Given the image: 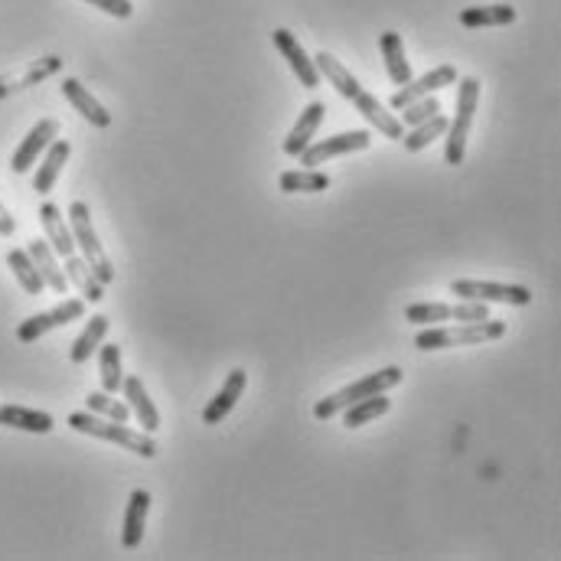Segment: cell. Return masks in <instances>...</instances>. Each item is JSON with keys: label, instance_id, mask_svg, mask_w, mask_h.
<instances>
[{"label": "cell", "instance_id": "obj_25", "mask_svg": "<svg viewBox=\"0 0 561 561\" xmlns=\"http://www.w3.org/2000/svg\"><path fill=\"white\" fill-rule=\"evenodd\" d=\"M516 20V7L509 4H486V7H467L460 10V23L467 30H480V27H506V23Z\"/></svg>", "mask_w": 561, "mask_h": 561}, {"label": "cell", "instance_id": "obj_6", "mask_svg": "<svg viewBox=\"0 0 561 561\" xmlns=\"http://www.w3.org/2000/svg\"><path fill=\"white\" fill-rule=\"evenodd\" d=\"M451 294L460 301H483V304H513L529 307L532 291L526 284H500V281H451Z\"/></svg>", "mask_w": 561, "mask_h": 561}, {"label": "cell", "instance_id": "obj_7", "mask_svg": "<svg viewBox=\"0 0 561 561\" xmlns=\"http://www.w3.org/2000/svg\"><path fill=\"white\" fill-rule=\"evenodd\" d=\"M490 317V307L483 301H460V304H411L405 310L408 323H418V327H434V323L457 320V323H477Z\"/></svg>", "mask_w": 561, "mask_h": 561}, {"label": "cell", "instance_id": "obj_35", "mask_svg": "<svg viewBox=\"0 0 561 561\" xmlns=\"http://www.w3.org/2000/svg\"><path fill=\"white\" fill-rule=\"evenodd\" d=\"M85 4L105 10V14L118 17V20H128V17L134 14V4H131V0H85Z\"/></svg>", "mask_w": 561, "mask_h": 561}, {"label": "cell", "instance_id": "obj_28", "mask_svg": "<svg viewBox=\"0 0 561 561\" xmlns=\"http://www.w3.org/2000/svg\"><path fill=\"white\" fill-rule=\"evenodd\" d=\"M278 186L284 193H323V190H330V177L327 173H320L317 167L310 170H284L281 177H278Z\"/></svg>", "mask_w": 561, "mask_h": 561}, {"label": "cell", "instance_id": "obj_24", "mask_svg": "<svg viewBox=\"0 0 561 561\" xmlns=\"http://www.w3.org/2000/svg\"><path fill=\"white\" fill-rule=\"evenodd\" d=\"M66 278L69 284H76V291L82 294L85 304H98L105 297V284L95 278V271L85 265V258H76V255L66 258Z\"/></svg>", "mask_w": 561, "mask_h": 561}, {"label": "cell", "instance_id": "obj_3", "mask_svg": "<svg viewBox=\"0 0 561 561\" xmlns=\"http://www.w3.org/2000/svg\"><path fill=\"white\" fill-rule=\"evenodd\" d=\"M402 379H405L402 366H385V369H379V372H369L366 379L346 385V389L333 392L330 398H320V402L314 405V418H317V421H330L333 415H340V411H346L349 405H356L359 398L389 392V389H395V385H402Z\"/></svg>", "mask_w": 561, "mask_h": 561}, {"label": "cell", "instance_id": "obj_9", "mask_svg": "<svg viewBox=\"0 0 561 561\" xmlns=\"http://www.w3.org/2000/svg\"><path fill=\"white\" fill-rule=\"evenodd\" d=\"M85 317V301L82 297H66L62 304H56L53 310H46V314H36V317H27L17 327V340L20 343H36L43 333L56 330V327H66L72 320H82Z\"/></svg>", "mask_w": 561, "mask_h": 561}, {"label": "cell", "instance_id": "obj_14", "mask_svg": "<svg viewBox=\"0 0 561 561\" xmlns=\"http://www.w3.org/2000/svg\"><path fill=\"white\" fill-rule=\"evenodd\" d=\"M323 118H327V105H323V102H310V105L301 111V118H297V124L291 128V134L284 137V154L297 157L307 144H314V137H317V131H320Z\"/></svg>", "mask_w": 561, "mask_h": 561}, {"label": "cell", "instance_id": "obj_26", "mask_svg": "<svg viewBox=\"0 0 561 561\" xmlns=\"http://www.w3.org/2000/svg\"><path fill=\"white\" fill-rule=\"evenodd\" d=\"M382 56H385V72H389V79L395 85H405L411 79V66L405 59V46H402V36L395 30H385L382 33Z\"/></svg>", "mask_w": 561, "mask_h": 561}, {"label": "cell", "instance_id": "obj_13", "mask_svg": "<svg viewBox=\"0 0 561 561\" xmlns=\"http://www.w3.org/2000/svg\"><path fill=\"white\" fill-rule=\"evenodd\" d=\"M40 222H43V232H46L49 248H53L59 258L76 255V239H72L69 219L62 216V209L56 203H49V199H46V203L40 206Z\"/></svg>", "mask_w": 561, "mask_h": 561}, {"label": "cell", "instance_id": "obj_30", "mask_svg": "<svg viewBox=\"0 0 561 561\" xmlns=\"http://www.w3.org/2000/svg\"><path fill=\"white\" fill-rule=\"evenodd\" d=\"M7 265H10V271H14V278L20 281V288L27 291V294H43L46 291V284H43V278H40V271H36V265H33V258H30V252L27 248H14V252L7 255Z\"/></svg>", "mask_w": 561, "mask_h": 561}, {"label": "cell", "instance_id": "obj_32", "mask_svg": "<svg viewBox=\"0 0 561 561\" xmlns=\"http://www.w3.org/2000/svg\"><path fill=\"white\" fill-rule=\"evenodd\" d=\"M59 66H62V59H59V56H46V59H40V62H36V66L27 72V76H20L17 82H0V98L10 95V92L30 89V85L49 79V76H53V72H59Z\"/></svg>", "mask_w": 561, "mask_h": 561}, {"label": "cell", "instance_id": "obj_34", "mask_svg": "<svg viewBox=\"0 0 561 561\" xmlns=\"http://www.w3.org/2000/svg\"><path fill=\"white\" fill-rule=\"evenodd\" d=\"M441 111V102L434 95H425V98H418V102H411L405 108H398V121L405 124V128H415V124L421 121H428L431 115H438Z\"/></svg>", "mask_w": 561, "mask_h": 561}, {"label": "cell", "instance_id": "obj_20", "mask_svg": "<svg viewBox=\"0 0 561 561\" xmlns=\"http://www.w3.org/2000/svg\"><path fill=\"white\" fill-rule=\"evenodd\" d=\"M147 509H151V493L134 490L131 500H128V513H124V532H121V545L128 548V552L141 548L144 526H147Z\"/></svg>", "mask_w": 561, "mask_h": 561}, {"label": "cell", "instance_id": "obj_23", "mask_svg": "<svg viewBox=\"0 0 561 561\" xmlns=\"http://www.w3.org/2000/svg\"><path fill=\"white\" fill-rule=\"evenodd\" d=\"M108 327H111V320H108L105 314L89 317V323H85V330L79 333V340L72 343V349H69V359H72V363H76V366L89 363V359L98 353V346H102V340L108 336Z\"/></svg>", "mask_w": 561, "mask_h": 561}, {"label": "cell", "instance_id": "obj_8", "mask_svg": "<svg viewBox=\"0 0 561 561\" xmlns=\"http://www.w3.org/2000/svg\"><path fill=\"white\" fill-rule=\"evenodd\" d=\"M369 144H372V134H369L366 128H359V131H343V134L323 137V141H317V144H307L297 157H301V164H304V167L314 170V167L327 164V160H333V157L366 151Z\"/></svg>", "mask_w": 561, "mask_h": 561}, {"label": "cell", "instance_id": "obj_1", "mask_svg": "<svg viewBox=\"0 0 561 561\" xmlns=\"http://www.w3.org/2000/svg\"><path fill=\"white\" fill-rule=\"evenodd\" d=\"M69 428L79 431V434H89V438L108 441V444H115V447H124V451H131L137 457H147V460L157 454V441L147 431H134L128 425H121V421H111V418L95 415V411H72V415H69Z\"/></svg>", "mask_w": 561, "mask_h": 561}, {"label": "cell", "instance_id": "obj_16", "mask_svg": "<svg viewBox=\"0 0 561 561\" xmlns=\"http://www.w3.org/2000/svg\"><path fill=\"white\" fill-rule=\"evenodd\" d=\"M27 252H30L33 265H36V271H40V278H43L46 288L56 291V294H69V278H66V271L59 268V261H56L59 255L49 248V242L46 239H33L27 245Z\"/></svg>", "mask_w": 561, "mask_h": 561}, {"label": "cell", "instance_id": "obj_15", "mask_svg": "<svg viewBox=\"0 0 561 561\" xmlns=\"http://www.w3.org/2000/svg\"><path fill=\"white\" fill-rule=\"evenodd\" d=\"M62 95L69 98V105L76 108L89 124H95V128H111V111L98 102L79 79H62Z\"/></svg>", "mask_w": 561, "mask_h": 561}, {"label": "cell", "instance_id": "obj_22", "mask_svg": "<svg viewBox=\"0 0 561 561\" xmlns=\"http://www.w3.org/2000/svg\"><path fill=\"white\" fill-rule=\"evenodd\" d=\"M0 425L17 428V431H30V434H49L56 428V421H53V415H46V411L4 405V408H0Z\"/></svg>", "mask_w": 561, "mask_h": 561}, {"label": "cell", "instance_id": "obj_18", "mask_svg": "<svg viewBox=\"0 0 561 561\" xmlns=\"http://www.w3.org/2000/svg\"><path fill=\"white\" fill-rule=\"evenodd\" d=\"M245 385H248L245 369H232L229 379L222 382L219 395H216L213 402L206 405V411H203V421H206V425H219V421L226 418L235 405H239V398L245 395Z\"/></svg>", "mask_w": 561, "mask_h": 561}, {"label": "cell", "instance_id": "obj_17", "mask_svg": "<svg viewBox=\"0 0 561 561\" xmlns=\"http://www.w3.org/2000/svg\"><path fill=\"white\" fill-rule=\"evenodd\" d=\"M69 154H72V144L66 141V137H56V141L46 147V151H43V164L36 167V177H33V190L36 193H43V196L53 193V186L59 180L62 167H66Z\"/></svg>", "mask_w": 561, "mask_h": 561}, {"label": "cell", "instance_id": "obj_29", "mask_svg": "<svg viewBox=\"0 0 561 561\" xmlns=\"http://www.w3.org/2000/svg\"><path fill=\"white\" fill-rule=\"evenodd\" d=\"M389 408H392V398H385V392L369 395V398H359L356 405L346 408L343 425H346V428H363V425H369L372 418H382Z\"/></svg>", "mask_w": 561, "mask_h": 561}, {"label": "cell", "instance_id": "obj_19", "mask_svg": "<svg viewBox=\"0 0 561 561\" xmlns=\"http://www.w3.org/2000/svg\"><path fill=\"white\" fill-rule=\"evenodd\" d=\"M121 389H124V398H128L124 405L131 408V415L137 418V425H141L147 434H154L160 428V415H157V408L151 402V395H147V389H144L141 376H128L121 382Z\"/></svg>", "mask_w": 561, "mask_h": 561}, {"label": "cell", "instance_id": "obj_21", "mask_svg": "<svg viewBox=\"0 0 561 561\" xmlns=\"http://www.w3.org/2000/svg\"><path fill=\"white\" fill-rule=\"evenodd\" d=\"M314 66H317V72H320V79H327L336 92H340L346 102H353V98L363 92V85H359V79L353 76V72H349L346 66L336 56H330V53H317L314 56Z\"/></svg>", "mask_w": 561, "mask_h": 561}, {"label": "cell", "instance_id": "obj_27", "mask_svg": "<svg viewBox=\"0 0 561 561\" xmlns=\"http://www.w3.org/2000/svg\"><path fill=\"white\" fill-rule=\"evenodd\" d=\"M444 131H447V118L438 111V115H431L428 121H421L408 134H402V147L408 154H421L425 147L438 141V137H444Z\"/></svg>", "mask_w": 561, "mask_h": 561}, {"label": "cell", "instance_id": "obj_36", "mask_svg": "<svg viewBox=\"0 0 561 561\" xmlns=\"http://www.w3.org/2000/svg\"><path fill=\"white\" fill-rule=\"evenodd\" d=\"M14 232H17V222L7 213V206L0 203V235H14Z\"/></svg>", "mask_w": 561, "mask_h": 561}, {"label": "cell", "instance_id": "obj_2", "mask_svg": "<svg viewBox=\"0 0 561 561\" xmlns=\"http://www.w3.org/2000/svg\"><path fill=\"white\" fill-rule=\"evenodd\" d=\"M477 105H480V79L464 76L457 79V115L454 121H447V137H444V160L451 167L464 164V154H467V137L473 128V115H477Z\"/></svg>", "mask_w": 561, "mask_h": 561}, {"label": "cell", "instance_id": "obj_12", "mask_svg": "<svg viewBox=\"0 0 561 561\" xmlns=\"http://www.w3.org/2000/svg\"><path fill=\"white\" fill-rule=\"evenodd\" d=\"M271 40H274V46H278V53L288 59V66L294 69V76L301 79L304 89H317V85H320V72L314 66V59L304 53V46L297 43V36L291 30L281 27V30L271 33Z\"/></svg>", "mask_w": 561, "mask_h": 561}, {"label": "cell", "instance_id": "obj_4", "mask_svg": "<svg viewBox=\"0 0 561 561\" xmlns=\"http://www.w3.org/2000/svg\"><path fill=\"white\" fill-rule=\"evenodd\" d=\"M506 333L503 320H477V323H460V327H425L415 336V346L425 349V353H434V349H447V346H473V343H490L500 340Z\"/></svg>", "mask_w": 561, "mask_h": 561}, {"label": "cell", "instance_id": "obj_5", "mask_svg": "<svg viewBox=\"0 0 561 561\" xmlns=\"http://www.w3.org/2000/svg\"><path fill=\"white\" fill-rule=\"evenodd\" d=\"M66 219H69L72 239H76V248L82 252L85 265H89V268L95 271V278L108 288V284L115 281V265H111V258L105 255V248H102V242H98V235H95L89 203H82V199H76V203L69 206Z\"/></svg>", "mask_w": 561, "mask_h": 561}, {"label": "cell", "instance_id": "obj_11", "mask_svg": "<svg viewBox=\"0 0 561 561\" xmlns=\"http://www.w3.org/2000/svg\"><path fill=\"white\" fill-rule=\"evenodd\" d=\"M56 137H59V121H56V118L36 121L33 128H30V134L20 141V147L14 151V157H10V170H14V173H27V170L36 164V160L43 157L46 147L56 141Z\"/></svg>", "mask_w": 561, "mask_h": 561}, {"label": "cell", "instance_id": "obj_33", "mask_svg": "<svg viewBox=\"0 0 561 561\" xmlns=\"http://www.w3.org/2000/svg\"><path fill=\"white\" fill-rule=\"evenodd\" d=\"M85 405H89V411H95V415H102V418H111V421H121V425H128L131 421V408L118 402L115 395L111 392H89V398H85Z\"/></svg>", "mask_w": 561, "mask_h": 561}, {"label": "cell", "instance_id": "obj_10", "mask_svg": "<svg viewBox=\"0 0 561 561\" xmlns=\"http://www.w3.org/2000/svg\"><path fill=\"white\" fill-rule=\"evenodd\" d=\"M457 69L454 66H434L431 72H425L421 79H408L402 89H398L392 98H389V108L398 111V108H405L411 102H418V98H425V95H434V92H441V89H451V85H457Z\"/></svg>", "mask_w": 561, "mask_h": 561}, {"label": "cell", "instance_id": "obj_31", "mask_svg": "<svg viewBox=\"0 0 561 561\" xmlns=\"http://www.w3.org/2000/svg\"><path fill=\"white\" fill-rule=\"evenodd\" d=\"M98 369H102V389L105 392H121L124 372H121V346L118 343H105L98 349Z\"/></svg>", "mask_w": 561, "mask_h": 561}]
</instances>
